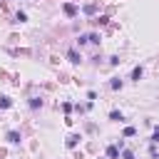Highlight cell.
Wrapping results in <instances>:
<instances>
[{
	"label": "cell",
	"instance_id": "obj_6",
	"mask_svg": "<svg viewBox=\"0 0 159 159\" xmlns=\"http://www.w3.org/2000/svg\"><path fill=\"white\" fill-rule=\"evenodd\" d=\"M77 142H80V134H70L67 137V147H77Z\"/></svg>",
	"mask_w": 159,
	"mask_h": 159
},
{
	"label": "cell",
	"instance_id": "obj_5",
	"mask_svg": "<svg viewBox=\"0 0 159 159\" xmlns=\"http://www.w3.org/2000/svg\"><path fill=\"white\" fill-rule=\"evenodd\" d=\"M142 75H144V70H142V67H134V70H132V80H134V82H139V80H142Z\"/></svg>",
	"mask_w": 159,
	"mask_h": 159
},
{
	"label": "cell",
	"instance_id": "obj_11",
	"mask_svg": "<svg viewBox=\"0 0 159 159\" xmlns=\"http://www.w3.org/2000/svg\"><path fill=\"white\" fill-rule=\"evenodd\" d=\"M12 102H10V97H0V109H5V107H10Z\"/></svg>",
	"mask_w": 159,
	"mask_h": 159
},
{
	"label": "cell",
	"instance_id": "obj_13",
	"mask_svg": "<svg viewBox=\"0 0 159 159\" xmlns=\"http://www.w3.org/2000/svg\"><path fill=\"white\" fill-rule=\"evenodd\" d=\"M122 159H134V154H132L129 149H124V152H122Z\"/></svg>",
	"mask_w": 159,
	"mask_h": 159
},
{
	"label": "cell",
	"instance_id": "obj_9",
	"mask_svg": "<svg viewBox=\"0 0 159 159\" xmlns=\"http://www.w3.org/2000/svg\"><path fill=\"white\" fill-rule=\"evenodd\" d=\"M109 87H112V89H122V80H119V77H114V80L109 82Z\"/></svg>",
	"mask_w": 159,
	"mask_h": 159
},
{
	"label": "cell",
	"instance_id": "obj_2",
	"mask_svg": "<svg viewBox=\"0 0 159 159\" xmlns=\"http://www.w3.org/2000/svg\"><path fill=\"white\" fill-rule=\"evenodd\" d=\"M62 10H65V15H70V17H75V15H77V5H72V2H65V5H62Z\"/></svg>",
	"mask_w": 159,
	"mask_h": 159
},
{
	"label": "cell",
	"instance_id": "obj_10",
	"mask_svg": "<svg viewBox=\"0 0 159 159\" xmlns=\"http://www.w3.org/2000/svg\"><path fill=\"white\" fill-rule=\"evenodd\" d=\"M30 107H32V109L42 107V99H40V97H32V99H30Z\"/></svg>",
	"mask_w": 159,
	"mask_h": 159
},
{
	"label": "cell",
	"instance_id": "obj_1",
	"mask_svg": "<svg viewBox=\"0 0 159 159\" xmlns=\"http://www.w3.org/2000/svg\"><path fill=\"white\" fill-rule=\"evenodd\" d=\"M119 149H122V142L117 147H107V159H119Z\"/></svg>",
	"mask_w": 159,
	"mask_h": 159
},
{
	"label": "cell",
	"instance_id": "obj_7",
	"mask_svg": "<svg viewBox=\"0 0 159 159\" xmlns=\"http://www.w3.org/2000/svg\"><path fill=\"white\" fill-rule=\"evenodd\" d=\"M87 42H92V45H99V35H97V32H89V35H87Z\"/></svg>",
	"mask_w": 159,
	"mask_h": 159
},
{
	"label": "cell",
	"instance_id": "obj_3",
	"mask_svg": "<svg viewBox=\"0 0 159 159\" xmlns=\"http://www.w3.org/2000/svg\"><path fill=\"white\" fill-rule=\"evenodd\" d=\"M67 57H70V62H75V65H80V62H82V55H80L77 50H70V52H67Z\"/></svg>",
	"mask_w": 159,
	"mask_h": 159
},
{
	"label": "cell",
	"instance_id": "obj_14",
	"mask_svg": "<svg viewBox=\"0 0 159 159\" xmlns=\"http://www.w3.org/2000/svg\"><path fill=\"white\" fill-rule=\"evenodd\" d=\"M107 20H109V17H107V15H102V17H97V20H94V22H97V25H104V22H107Z\"/></svg>",
	"mask_w": 159,
	"mask_h": 159
},
{
	"label": "cell",
	"instance_id": "obj_12",
	"mask_svg": "<svg viewBox=\"0 0 159 159\" xmlns=\"http://www.w3.org/2000/svg\"><path fill=\"white\" fill-rule=\"evenodd\" d=\"M134 134H137L134 127H127V129H124V137H134Z\"/></svg>",
	"mask_w": 159,
	"mask_h": 159
},
{
	"label": "cell",
	"instance_id": "obj_8",
	"mask_svg": "<svg viewBox=\"0 0 159 159\" xmlns=\"http://www.w3.org/2000/svg\"><path fill=\"white\" fill-rule=\"evenodd\" d=\"M109 119H112V122H122L124 117H122V112H117V109H114V112H109Z\"/></svg>",
	"mask_w": 159,
	"mask_h": 159
},
{
	"label": "cell",
	"instance_id": "obj_4",
	"mask_svg": "<svg viewBox=\"0 0 159 159\" xmlns=\"http://www.w3.org/2000/svg\"><path fill=\"white\" fill-rule=\"evenodd\" d=\"M7 142H10V144H20V132L10 129V132H7Z\"/></svg>",
	"mask_w": 159,
	"mask_h": 159
}]
</instances>
